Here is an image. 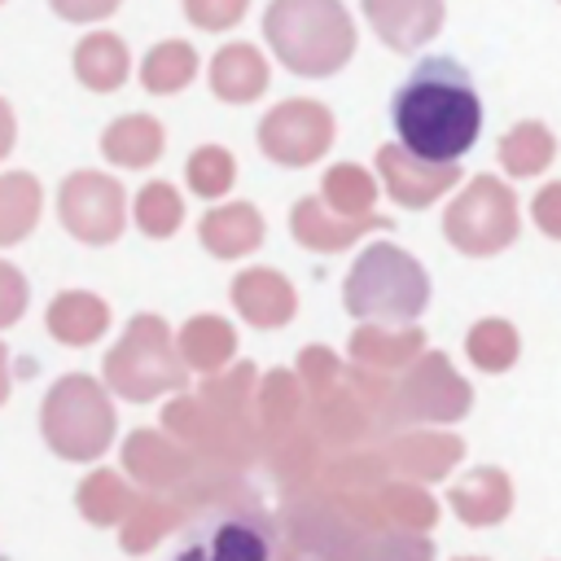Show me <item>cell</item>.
<instances>
[{"instance_id":"5","label":"cell","mask_w":561,"mask_h":561,"mask_svg":"<svg viewBox=\"0 0 561 561\" xmlns=\"http://www.w3.org/2000/svg\"><path fill=\"white\" fill-rule=\"evenodd\" d=\"M175 561H280V535L259 508H219L184 535Z\"/></svg>"},{"instance_id":"1","label":"cell","mask_w":561,"mask_h":561,"mask_svg":"<svg viewBox=\"0 0 561 561\" xmlns=\"http://www.w3.org/2000/svg\"><path fill=\"white\" fill-rule=\"evenodd\" d=\"M403 149L421 162H456L482 131V101L456 57H425L390 101Z\"/></svg>"},{"instance_id":"16","label":"cell","mask_w":561,"mask_h":561,"mask_svg":"<svg viewBox=\"0 0 561 561\" xmlns=\"http://www.w3.org/2000/svg\"><path fill=\"white\" fill-rule=\"evenodd\" d=\"M175 342H180L184 364L197 368V373H219V368L232 359V351H237V333H232V324L219 320V316H193V320L180 329Z\"/></svg>"},{"instance_id":"19","label":"cell","mask_w":561,"mask_h":561,"mask_svg":"<svg viewBox=\"0 0 561 561\" xmlns=\"http://www.w3.org/2000/svg\"><path fill=\"white\" fill-rule=\"evenodd\" d=\"M136 504H140V500H136V495L123 486V478L110 473V469H96V473H88V478L79 482V513H83L92 526H114V522L131 517Z\"/></svg>"},{"instance_id":"28","label":"cell","mask_w":561,"mask_h":561,"mask_svg":"<svg viewBox=\"0 0 561 561\" xmlns=\"http://www.w3.org/2000/svg\"><path fill=\"white\" fill-rule=\"evenodd\" d=\"M359 561H430V543L421 535H381L359 552Z\"/></svg>"},{"instance_id":"20","label":"cell","mask_w":561,"mask_h":561,"mask_svg":"<svg viewBox=\"0 0 561 561\" xmlns=\"http://www.w3.org/2000/svg\"><path fill=\"white\" fill-rule=\"evenodd\" d=\"M193 75H197V53L184 39H167L149 48V57L140 61V83L149 92H180Z\"/></svg>"},{"instance_id":"26","label":"cell","mask_w":561,"mask_h":561,"mask_svg":"<svg viewBox=\"0 0 561 561\" xmlns=\"http://www.w3.org/2000/svg\"><path fill=\"white\" fill-rule=\"evenodd\" d=\"M245 4H250V0H184V13H188V22L202 26V31H228V26L241 22Z\"/></svg>"},{"instance_id":"9","label":"cell","mask_w":561,"mask_h":561,"mask_svg":"<svg viewBox=\"0 0 561 561\" xmlns=\"http://www.w3.org/2000/svg\"><path fill=\"white\" fill-rule=\"evenodd\" d=\"M123 465L140 486L162 491V486H175L193 469V456L184 447H175L167 434H158V430H136L123 443Z\"/></svg>"},{"instance_id":"11","label":"cell","mask_w":561,"mask_h":561,"mask_svg":"<svg viewBox=\"0 0 561 561\" xmlns=\"http://www.w3.org/2000/svg\"><path fill=\"white\" fill-rule=\"evenodd\" d=\"M202 245L215 259H241L263 245V215L250 202H232L219 210H206L202 219Z\"/></svg>"},{"instance_id":"12","label":"cell","mask_w":561,"mask_h":561,"mask_svg":"<svg viewBox=\"0 0 561 561\" xmlns=\"http://www.w3.org/2000/svg\"><path fill=\"white\" fill-rule=\"evenodd\" d=\"M210 88H215L219 101L245 105V101L263 96V88H267V61L250 44H228V48H219L210 57Z\"/></svg>"},{"instance_id":"6","label":"cell","mask_w":561,"mask_h":561,"mask_svg":"<svg viewBox=\"0 0 561 561\" xmlns=\"http://www.w3.org/2000/svg\"><path fill=\"white\" fill-rule=\"evenodd\" d=\"M425 302V276L412 259L394 254V250H368L351 280H346V307L355 316H386V320H399V316H412L416 307Z\"/></svg>"},{"instance_id":"18","label":"cell","mask_w":561,"mask_h":561,"mask_svg":"<svg viewBox=\"0 0 561 561\" xmlns=\"http://www.w3.org/2000/svg\"><path fill=\"white\" fill-rule=\"evenodd\" d=\"M39 224V180L26 171L0 175V245L22 241Z\"/></svg>"},{"instance_id":"31","label":"cell","mask_w":561,"mask_h":561,"mask_svg":"<svg viewBox=\"0 0 561 561\" xmlns=\"http://www.w3.org/2000/svg\"><path fill=\"white\" fill-rule=\"evenodd\" d=\"M390 513L403 522V526H430V517H434V504L425 500V495H416V491H390Z\"/></svg>"},{"instance_id":"7","label":"cell","mask_w":561,"mask_h":561,"mask_svg":"<svg viewBox=\"0 0 561 561\" xmlns=\"http://www.w3.org/2000/svg\"><path fill=\"white\" fill-rule=\"evenodd\" d=\"M57 210L70 237L83 245H105L123 232V184L101 171H75L57 193Z\"/></svg>"},{"instance_id":"3","label":"cell","mask_w":561,"mask_h":561,"mask_svg":"<svg viewBox=\"0 0 561 561\" xmlns=\"http://www.w3.org/2000/svg\"><path fill=\"white\" fill-rule=\"evenodd\" d=\"M184 355L162 316H136L114 351H105V386L131 403H149L184 386Z\"/></svg>"},{"instance_id":"4","label":"cell","mask_w":561,"mask_h":561,"mask_svg":"<svg viewBox=\"0 0 561 561\" xmlns=\"http://www.w3.org/2000/svg\"><path fill=\"white\" fill-rule=\"evenodd\" d=\"M44 443L61 460H96L105 456L114 438V408L105 399V386L88 373H66L44 399L39 412Z\"/></svg>"},{"instance_id":"30","label":"cell","mask_w":561,"mask_h":561,"mask_svg":"<svg viewBox=\"0 0 561 561\" xmlns=\"http://www.w3.org/2000/svg\"><path fill=\"white\" fill-rule=\"evenodd\" d=\"M250 381H254V368L241 364V368H232L224 381H206V399H215L224 412H237V403L250 394Z\"/></svg>"},{"instance_id":"29","label":"cell","mask_w":561,"mask_h":561,"mask_svg":"<svg viewBox=\"0 0 561 561\" xmlns=\"http://www.w3.org/2000/svg\"><path fill=\"white\" fill-rule=\"evenodd\" d=\"M22 311H26V280L13 263L0 259V329L13 324Z\"/></svg>"},{"instance_id":"14","label":"cell","mask_w":561,"mask_h":561,"mask_svg":"<svg viewBox=\"0 0 561 561\" xmlns=\"http://www.w3.org/2000/svg\"><path fill=\"white\" fill-rule=\"evenodd\" d=\"M127 70H131V61H127V44L118 39V35H88V39H79V48H75V75H79V83H88L92 92H114V88H123V79H127Z\"/></svg>"},{"instance_id":"2","label":"cell","mask_w":561,"mask_h":561,"mask_svg":"<svg viewBox=\"0 0 561 561\" xmlns=\"http://www.w3.org/2000/svg\"><path fill=\"white\" fill-rule=\"evenodd\" d=\"M263 35L298 75H333L355 48L351 18L337 0H272Z\"/></svg>"},{"instance_id":"25","label":"cell","mask_w":561,"mask_h":561,"mask_svg":"<svg viewBox=\"0 0 561 561\" xmlns=\"http://www.w3.org/2000/svg\"><path fill=\"white\" fill-rule=\"evenodd\" d=\"M504 504H508V495H504V486L495 478H478V482H465L456 491V508L469 522H495L504 513Z\"/></svg>"},{"instance_id":"22","label":"cell","mask_w":561,"mask_h":561,"mask_svg":"<svg viewBox=\"0 0 561 561\" xmlns=\"http://www.w3.org/2000/svg\"><path fill=\"white\" fill-rule=\"evenodd\" d=\"M359 232V224H333L320 206H316V197H302L298 206H294V237L302 241V245H311V250H337V245H346V237H355Z\"/></svg>"},{"instance_id":"23","label":"cell","mask_w":561,"mask_h":561,"mask_svg":"<svg viewBox=\"0 0 561 561\" xmlns=\"http://www.w3.org/2000/svg\"><path fill=\"white\" fill-rule=\"evenodd\" d=\"M232 180H237V162H232L228 149L206 145V149H197L188 158V188L197 197H224L232 188Z\"/></svg>"},{"instance_id":"27","label":"cell","mask_w":561,"mask_h":561,"mask_svg":"<svg viewBox=\"0 0 561 561\" xmlns=\"http://www.w3.org/2000/svg\"><path fill=\"white\" fill-rule=\"evenodd\" d=\"M324 193H329V202L342 206V210H364L373 188H368V180H364L355 167H333L329 180H324Z\"/></svg>"},{"instance_id":"21","label":"cell","mask_w":561,"mask_h":561,"mask_svg":"<svg viewBox=\"0 0 561 561\" xmlns=\"http://www.w3.org/2000/svg\"><path fill=\"white\" fill-rule=\"evenodd\" d=\"M180 219H184V202H180V193L171 184L153 180V184H145L136 193V224H140V232L171 237L180 228Z\"/></svg>"},{"instance_id":"34","label":"cell","mask_w":561,"mask_h":561,"mask_svg":"<svg viewBox=\"0 0 561 561\" xmlns=\"http://www.w3.org/2000/svg\"><path fill=\"white\" fill-rule=\"evenodd\" d=\"M9 399V351H4V342H0V403Z\"/></svg>"},{"instance_id":"32","label":"cell","mask_w":561,"mask_h":561,"mask_svg":"<svg viewBox=\"0 0 561 561\" xmlns=\"http://www.w3.org/2000/svg\"><path fill=\"white\" fill-rule=\"evenodd\" d=\"M53 9L70 22H101L118 9V0H53Z\"/></svg>"},{"instance_id":"15","label":"cell","mask_w":561,"mask_h":561,"mask_svg":"<svg viewBox=\"0 0 561 561\" xmlns=\"http://www.w3.org/2000/svg\"><path fill=\"white\" fill-rule=\"evenodd\" d=\"M101 153L118 167H149L162 153V127L149 114H127L101 131Z\"/></svg>"},{"instance_id":"13","label":"cell","mask_w":561,"mask_h":561,"mask_svg":"<svg viewBox=\"0 0 561 561\" xmlns=\"http://www.w3.org/2000/svg\"><path fill=\"white\" fill-rule=\"evenodd\" d=\"M110 324V307L88 289H66L48 302V333L66 346H92Z\"/></svg>"},{"instance_id":"10","label":"cell","mask_w":561,"mask_h":561,"mask_svg":"<svg viewBox=\"0 0 561 561\" xmlns=\"http://www.w3.org/2000/svg\"><path fill=\"white\" fill-rule=\"evenodd\" d=\"M232 302L254 329H276L294 316V289L272 267H250L232 280Z\"/></svg>"},{"instance_id":"8","label":"cell","mask_w":561,"mask_h":561,"mask_svg":"<svg viewBox=\"0 0 561 561\" xmlns=\"http://www.w3.org/2000/svg\"><path fill=\"white\" fill-rule=\"evenodd\" d=\"M329 136H333V123L316 101H285L259 123L263 153L285 162V167H302L316 153H324Z\"/></svg>"},{"instance_id":"33","label":"cell","mask_w":561,"mask_h":561,"mask_svg":"<svg viewBox=\"0 0 561 561\" xmlns=\"http://www.w3.org/2000/svg\"><path fill=\"white\" fill-rule=\"evenodd\" d=\"M13 136H18V127H13V110H9V101L0 96V158L13 149Z\"/></svg>"},{"instance_id":"17","label":"cell","mask_w":561,"mask_h":561,"mask_svg":"<svg viewBox=\"0 0 561 561\" xmlns=\"http://www.w3.org/2000/svg\"><path fill=\"white\" fill-rule=\"evenodd\" d=\"M368 18L394 48H416L434 26V0H368Z\"/></svg>"},{"instance_id":"24","label":"cell","mask_w":561,"mask_h":561,"mask_svg":"<svg viewBox=\"0 0 561 561\" xmlns=\"http://www.w3.org/2000/svg\"><path fill=\"white\" fill-rule=\"evenodd\" d=\"M171 526H175V508H171V504L140 500L136 513H131L127 526H123V548H127V552H145V548H153Z\"/></svg>"}]
</instances>
